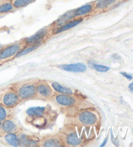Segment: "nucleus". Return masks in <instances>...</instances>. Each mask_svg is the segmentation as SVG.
I'll return each instance as SVG.
<instances>
[{"label": "nucleus", "instance_id": "f257e3e1", "mask_svg": "<svg viewBox=\"0 0 133 147\" xmlns=\"http://www.w3.org/2000/svg\"><path fill=\"white\" fill-rule=\"evenodd\" d=\"M25 121L38 129H47L54 125L57 119V112L50 106H37L28 108Z\"/></svg>", "mask_w": 133, "mask_h": 147}, {"label": "nucleus", "instance_id": "f03ea898", "mask_svg": "<svg viewBox=\"0 0 133 147\" xmlns=\"http://www.w3.org/2000/svg\"><path fill=\"white\" fill-rule=\"evenodd\" d=\"M67 124L79 127H96L101 123V115L96 108H83L67 116Z\"/></svg>", "mask_w": 133, "mask_h": 147}, {"label": "nucleus", "instance_id": "7ed1b4c3", "mask_svg": "<svg viewBox=\"0 0 133 147\" xmlns=\"http://www.w3.org/2000/svg\"><path fill=\"white\" fill-rule=\"evenodd\" d=\"M64 146H81L86 143L83 135L77 131V126L67 124L58 132Z\"/></svg>", "mask_w": 133, "mask_h": 147}, {"label": "nucleus", "instance_id": "20e7f679", "mask_svg": "<svg viewBox=\"0 0 133 147\" xmlns=\"http://www.w3.org/2000/svg\"><path fill=\"white\" fill-rule=\"evenodd\" d=\"M37 81H24L18 82L11 85V87L23 101L37 98Z\"/></svg>", "mask_w": 133, "mask_h": 147}, {"label": "nucleus", "instance_id": "39448f33", "mask_svg": "<svg viewBox=\"0 0 133 147\" xmlns=\"http://www.w3.org/2000/svg\"><path fill=\"white\" fill-rule=\"evenodd\" d=\"M51 101L62 108L68 109L76 108V110L77 108H78L79 110L81 109L80 106L84 102L83 97L77 95L76 93L61 94V93H55Z\"/></svg>", "mask_w": 133, "mask_h": 147}, {"label": "nucleus", "instance_id": "423d86ee", "mask_svg": "<svg viewBox=\"0 0 133 147\" xmlns=\"http://www.w3.org/2000/svg\"><path fill=\"white\" fill-rule=\"evenodd\" d=\"M25 46V43L24 40H22L2 47V49L0 50V66L14 59L18 53Z\"/></svg>", "mask_w": 133, "mask_h": 147}, {"label": "nucleus", "instance_id": "0eeeda50", "mask_svg": "<svg viewBox=\"0 0 133 147\" xmlns=\"http://www.w3.org/2000/svg\"><path fill=\"white\" fill-rule=\"evenodd\" d=\"M20 102H22L21 99L11 86L0 90V104L12 109Z\"/></svg>", "mask_w": 133, "mask_h": 147}, {"label": "nucleus", "instance_id": "6e6552de", "mask_svg": "<svg viewBox=\"0 0 133 147\" xmlns=\"http://www.w3.org/2000/svg\"><path fill=\"white\" fill-rule=\"evenodd\" d=\"M55 91L47 82L38 80L37 82V98L43 101L51 100L55 95Z\"/></svg>", "mask_w": 133, "mask_h": 147}, {"label": "nucleus", "instance_id": "1a4fd4ad", "mask_svg": "<svg viewBox=\"0 0 133 147\" xmlns=\"http://www.w3.org/2000/svg\"><path fill=\"white\" fill-rule=\"evenodd\" d=\"M39 146L42 147H63L62 141L58 134L47 135L42 137L40 140Z\"/></svg>", "mask_w": 133, "mask_h": 147}, {"label": "nucleus", "instance_id": "9d476101", "mask_svg": "<svg viewBox=\"0 0 133 147\" xmlns=\"http://www.w3.org/2000/svg\"><path fill=\"white\" fill-rule=\"evenodd\" d=\"M50 31V29L49 27L44 28V29H41L39 31L36 32L35 34L32 35L31 36L25 38V40H24V41L26 45L40 44H40H42L43 40H45V38L49 34Z\"/></svg>", "mask_w": 133, "mask_h": 147}, {"label": "nucleus", "instance_id": "9b49d317", "mask_svg": "<svg viewBox=\"0 0 133 147\" xmlns=\"http://www.w3.org/2000/svg\"><path fill=\"white\" fill-rule=\"evenodd\" d=\"M19 131L12 133H0V139L3 143L12 146H20Z\"/></svg>", "mask_w": 133, "mask_h": 147}, {"label": "nucleus", "instance_id": "f8f14e48", "mask_svg": "<svg viewBox=\"0 0 133 147\" xmlns=\"http://www.w3.org/2000/svg\"><path fill=\"white\" fill-rule=\"evenodd\" d=\"M20 143L22 146H39L40 139L34 135L19 131Z\"/></svg>", "mask_w": 133, "mask_h": 147}, {"label": "nucleus", "instance_id": "ddd939ff", "mask_svg": "<svg viewBox=\"0 0 133 147\" xmlns=\"http://www.w3.org/2000/svg\"><path fill=\"white\" fill-rule=\"evenodd\" d=\"M84 20V18H74L73 19L70 20V21L66 22V24H63L61 26L54 28L53 29V34H58L61 32L67 31L72 28L77 26L81 23Z\"/></svg>", "mask_w": 133, "mask_h": 147}, {"label": "nucleus", "instance_id": "4468645a", "mask_svg": "<svg viewBox=\"0 0 133 147\" xmlns=\"http://www.w3.org/2000/svg\"><path fill=\"white\" fill-rule=\"evenodd\" d=\"M20 128L18 124L15 122L12 116L2 121L1 130L0 133H12L20 131Z\"/></svg>", "mask_w": 133, "mask_h": 147}, {"label": "nucleus", "instance_id": "2eb2a0df", "mask_svg": "<svg viewBox=\"0 0 133 147\" xmlns=\"http://www.w3.org/2000/svg\"><path fill=\"white\" fill-rule=\"evenodd\" d=\"M60 69L68 72L82 73L86 71L87 66L83 63H75V64H63L57 66Z\"/></svg>", "mask_w": 133, "mask_h": 147}, {"label": "nucleus", "instance_id": "dca6fc26", "mask_svg": "<svg viewBox=\"0 0 133 147\" xmlns=\"http://www.w3.org/2000/svg\"><path fill=\"white\" fill-rule=\"evenodd\" d=\"M94 3H88L74 10V17L83 18L94 11Z\"/></svg>", "mask_w": 133, "mask_h": 147}, {"label": "nucleus", "instance_id": "f3484780", "mask_svg": "<svg viewBox=\"0 0 133 147\" xmlns=\"http://www.w3.org/2000/svg\"><path fill=\"white\" fill-rule=\"evenodd\" d=\"M74 18H75L74 17V10H71V11L66 12V13L62 14V16H60L55 22V25L54 26H53V29L61 26V25L66 24V22H69L70 20L73 19Z\"/></svg>", "mask_w": 133, "mask_h": 147}, {"label": "nucleus", "instance_id": "a211bd4d", "mask_svg": "<svg viewBox=\"0 0 133 147\" xmlns=\"http://www.w3.org/2000/svg\"><path fill=\"white\" fill-rule=\"evenodd\" d=\"M51 86H52L53 90L55 91V92L57 93H61V94H73V93H75L71 88L63 86L57 82H53Z\"/></svg>", "mask_w": 133, "mask_h": 147}, {"label": "nucleus", "instance_id": "6ab92c4d", "mask_svg": "<svg viewBox=\"0 0 133 147\" xmlns=\"http://www.w3.org/2000/svg\"><path fill=\"white\" fill-rule=\"evenodd\" d=\"M117 0H98L94 3V9L96 10H105L114 4Z\"/></svg>", "mask_w": 133, "mask_h": 147}, {"label": "nucleus", "instance_id": "aec40b11", "mask_svg": "<svg viewBox=\"0 0 133 147\" xmlns=\"http://www.w3.org/2000/svg\"><path fill=\"white\" fill-rule=\"evenodd\" d=\"M42 45V44H32V45H26L24 49L20 51L16 55V57H22V56H24L28 54L31 52L37 49L38 47H40V45Z\"/></svg>", "mask_w": 133, "mask_h": 147}, {"label": "nucleus", "instance_id": "412c9836", "mask_svg": "<svg viewBox=\"0 0 133 147\" xmlns=\"http://www.w3.org/2000/svg\"><path fill=\"white\" fill-rule=\"evenodd\" d=\"M11 116V108H7L6 106L1 105V104H0V121H3Z\"/></svg>", "mask_w": 133, "mask_h": 147}, {"label": "nucleus", "instance_id": "4be33fe9", "mask_svg": "<svg viewBox=\"0 0 133 147\" xmlns=\"http://www.w3.org/2000/svg\"><path fill=\"white\" fill-rule=\"evenodd\" d=\"M35 1V0H13L12 3L15 9H20L27 6Z\"/></svg>", "mask_w": 133, "mask_h": 147}, {"label": "nucleus", "instance_id": "5701e85b", "mask_svg": "<svg viewBox=\"0 0 133 147\" xmlns=\"http://www.w3.org/2000/svg\"><path fill=\"white\" fill-rule=\"evenodd\" d=\"M89 66H90L91 68L95 69L96 71L98 72H101V73H105L109 71L110 70V67L108 66H106V65H101V64H95V63L93 62H90L88 64Z\"/></svg>", "mask_w": 133, "mask_h": 147}, {"label": "nucleus", "instance_id": "b1692460", "mask_svg": "<svg viewBox=\"0 0 133 147\" xmlns=\"http://www.w3.org/2000/svg\"><path fill=\"white\" fill-rule=\"evenodd\" d=\"M14 9V7L11 2H6V3L0 4V14L11 12L13 11Z\"/></svg>", "mask_w": 133, "mask_h": 147}, {"label": "nucleus", "instance_id": "393cba45", "mask_svg": "<svg viewBox=\"0 0 133 147\" xmlns=\"http://www.w3.org/2000/svg\"><path fill=\"white\" fill-rule=\"evenodd\" d=\"M120 74H121L123 76V77L126 78L127 79H128L129 80H131L132 79V76L130 74H129V73H126V72H121V73H120Z\"/></svg>", "mask_w": 133, "mask_h": 147}, {"label": "nucleus", "instance_id": "a878e982", "mask_svg": "<svg viewBox=\"0 0 133 147\" xmlns=\"http://www.w3.org/2000/svg\"><path fill=\"white\" fill-rule=\"evenodd\" d=\"M129 89L130 90V92L133 93V82L131 84H129Z\"/></svg>", "mask_w": 133, "mask_h": 147}, {"label": "nucleus", "instance_id": "bb28decb", "mask_svg": "<svg viewBox=\"0 0 133 147\" xmlns=\"http://www.w3.org/2000/svg\"><path fill=\"white\" fill-rule=\"evenodd\" d=\"M107 141H108V138H107L105 139L104 141L103 142V143H102V144L100 145V146L102 147V146H104L105 145L106 143H107Z\"/></svg>", "mask_w": 133, "mask_h": 147}, {"label": "nucleus", "instance_id": "cd10ccee", "mask_svg": "<svg viewBox=\"0 0 133 147\" xmlns=\"http://www.w3.org/2000/svg\"><path fill=\"white\" fill-rule=\"evenodd\" d=\"M1 125H2V121H0V131H1Z\"/></svg>", "mask_w": 133, "mask_h": 147}, {"label": "nucleus", "instance_id": "c85d7f7f", "mask_svg": "<svg viewBox=\"0 0 133 147\" xmlns=\"http://www.w3.org/2000/svg\"><path fill=\"white\" fill-rule=\"evenodd\" d=\"M2 47H2V46H1V45H0V50H1V49H2Z\"/></svg>", "mask_w": 133, "mask_h": 147}]
</instances>
